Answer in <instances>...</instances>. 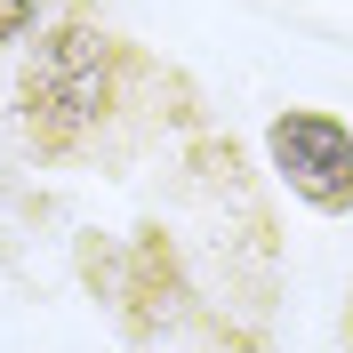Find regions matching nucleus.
I'll list each match as a JSON object with an SVG mask.
<instances>
[{
    "label": "nucleus",
    "mask_w": 353,
    "mask_h": 353,
    "mask_svg": "<svg viewBox=\"0 0 353 353\" xmlns=\"http://www.w3.org/2000/svg\"><path fill=\"white\" fill-rule=\"evenodd\" d=\"M24 97V129L41 153H81L88 137L105 129V112L121 105V48L97 32V24H48L41 41H32V65L17 81Z\"/></svg>",
    "instance_id": "f257e3e1"
},
{
    "label": "nucleus",
    "mask_w": 353,
    "mask_h": 353,
    "mask_svg": "<svg viewBox=\"0 0 353 353\" xmlns=\"http://www.w3.org/2000/svg\"><path fill=\"white\" fill-rule=\"evenodd\" d=\"M32 24H41V8H32V0H0V48H8V41H24Z\"/></svg>",
    "instance_id": "7ed1b4c3"
},
{
    "label": "nucleus",
    "mask_w": 353,
    "mask_h": 353,
    "mask_svg": "<svg viewBox=\"0 0 353 353\" xmlns=\"http://www.w3.org/2000/svg\"><path fill=\"white\" fill-rule=\"evenodd\" d=\"M265 153H273L281 185L305 201V209H321V217H345L353 209V129L337 112H313V105L273 112Z\"/></svg>",
    "instance_id": "f03ea898"
}]
</instances>
